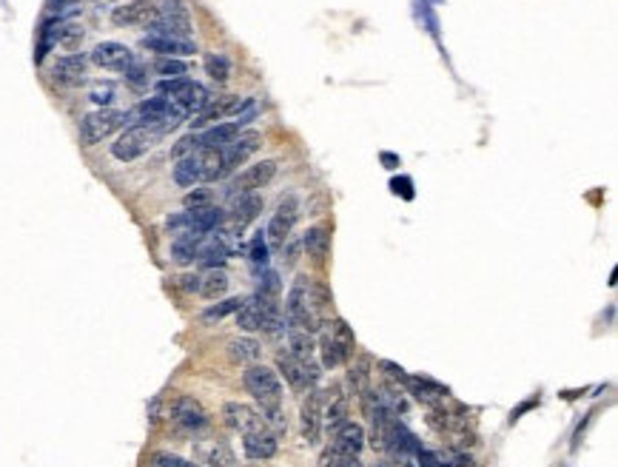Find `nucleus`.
I'll return each mask as SVG.
<instances>
[{
  "label": "nucleus",
  "instance_id": "32",
  "mask_svg": "<svg viewBox=\"0 0 618 467\" xmlns=\"http://www.w3.org/2000/svg\"><path fill=\"white\" fill-rule=\"evenodd\" d=\"M348 419V400L345 393H331V400H328V405H322V422L328 424V428H337L339 422Z\"/></svg>",
  "mask_w": 618,
  "mask_h": 467
},
{
  "label": "nucleus",
  "instance_id": "39",
  "mask_svg": "<svg viewBox=\"0 0 618 467\" xmlns=\"http://www.w3.org/2000/svg\"><path fill=\"white\" fill-rule=\"evenodd\" d=\"M117 98V89L112 86V83H98V86H94L91 89V94H89V100L94 103V106H108V103H112Z\"/></svg>",
  "mask_w": 618,
  "mask_h": 467
},
{
  "label": "nucleus",
  "instance_id": "41",
  "mask_svg": "<svg viewBox=\"0 0 618 467\" xmlns=\"http://www.w3.org/2000/svg\"><path fill=\"white\" fill-rule=\"evenodd\" d=\"M123 75H126V80H129L131 86H146V83H148V77H146V66H143V63H137V60H134V63H131Z\"/></svg>",
  "mask_w": 618,
  "mask_h": 467
},
{
  "label": "nucleus",
  "instance_id": "5",
  "mask_svg": "<svg viewBox=\"0 0 618 467\" xmlns=\"http://www.w3.org/2000/svg\"><path fill=\"white\" fill-rule=\"evenodd\" d=\"M123 126H129L126 112H117V108H98V112H91L80 120V143L98 146Z\"/></svg>",
  "mask_w": 618,
  "mask_h": 467
},
{
  "label": "nucleus",
  "instance_id": "4",
  "mask_svg": "<svg viewBox=\"0 0 618 467\" xmlns=\"http://www.w3.org/2000/svg\"><path fill=\"white\" fill-rule=\"evenodd\" d=\"M148 35L188 37L191 35L188 9L180 4V0H162L160 6H154V15H151V20H148Z\"/></svg>",
  "mask_w": 618,
  "mask_h": 467
},
{
  "label": "nucleus",
  "instance_id": "2",
  "mask_svg": "<svg viewBox=\"0 0 618 467\" xmlns=\"http://www.w3.org/2000/svg\"><path fill=\"white\" fill-rule=\"evenodd\" d=\"M353 331L348 328L345 320H334V322H322L320 328V360H322V368H339L345 365L351 356H353Z\"/></svg>",
  "mask_w": 618,
  "mask_h": 467
},
{
  "label": "nucleus",
  "instance_id": "31",
  "mask_svg": "<svg viewBox=\"0 0 618 467\" xmlns=\"http://www.w3.org/2000/svg\"><path fill=\"white\" fill-rule=\"evenodd\" d=\"M197 291L205 299H219V297L228 291V273L223 268H209V271H205V277H200V288H197Z\"/></svg>",
  "mask_w": 618,
  "mask_h": 467
},
{
  "label": "nucleus",
  "instance_id": "40",
  "mask_svg": "<svg viewBox=\"0 0 618 467\" xmlns=\"http://www.w3.org/2000/svg\"><path fill=\"white\" fill-rule=\"evenodd\" d=\"M151 467H200L197 462H188L183 456H174V453H157Z\"/></svg>",
  "mask_w": 618,
  "mask_h": 467
},
{
  "label": "nucleus",
  "instance_id": "20",
  "mask_svg": "<svg viewBox=\"0 0 618 467\" xmlns=\"http://www.w3.org/2000/svg\"><path fill=\"white\" fill-rule=\"evenodd\" d=\"M320 433H322V393L311 388L308 400L302 402V436H305L311 445H317Z\"/></svg>",
  "mask_w": 618,
  "mask_h": 467
},
{
  "label": "nucleus",
  "instance_id": "6",
  "mask_svg": "<svg viewBox=\"0 0 618 467\" xmlns=\"http://www.w3.org/2000/svg\"><path fill=\"white\" fill-rule=\"evenodd\" d=\"M157 140H160V134L151 126H129L112 143V154L120 162H134V160H140L148 148H154Z\"/></svg>",
  "mask_w": 618,
  "mask_h": 467
},
{
  "label": "nucleus",
  "instance_id": "35",
  "mask_svg": "<svg viewBox=\"0 0 618 467\" xmlns=\"http://www.w3.org/2000/svg\"><path fill=\"white\" fill-rule=\"evenodd\" d=\"M205 72H209L211 80H217V83H226V80L231 77V60L226 58V54H209V58H205Z\"/></svg>",
  "mask_w": 618,
  "mask_h": 467
},
{
  "label": "nucleus",
  "instance_id": "36",
  "mask_svg": "<svg viewBox=\"0 0 618 467\" xmlns=\"http://www.w3.org/2000/svg\"><path fill=\"white\" fill-rule=\"evenodd\" d=\"M249 259L254 265H265L268 263V242H265V231L263 228L254 231V237L249 242Z\"/></svg>",
  "mask_w": 618,
  "mask_h": 467
},
{
  "label": "nucleus",
  "instance_id": "26",
  "mask_svg": "<svg viewBox=\"0 0 618 467\" xmlns=\"http://www.w3.org/2000/svg\"><path fill=\"white\" fill-rule=\"evenodd\" d=\"M202 237H205V234H200V231H183L180 237H177V240L171 242V257H174L180 265L194 263V259H197V249H200Z\"/></svg>",
  "mask_w": 618,
  "mask_h": 467
},
{
  "label": "nucleus",
  "instance_id": "10",
  "mask_svg": "<svg viewBox=\"0 0 618 467\" xmlns=\"http://www.w3.org/2000/svg\"><path fill=\"white\" fill-rule=\"evenodd\" d=\"M259 143H263V134L259 131H240L234 140H231L223 151V166H226V174L237 171L245 160H249L254 151L259 148Z\"/></svg>",
  "mask_w": 618,
  "mask_h": 467
},
{
  "label": "nucleus",
  "instance_id": "24",
  "mask_svg": "<svg viewBox=\"0 0 618 467\" xmlns=\"http://www.w3.org/2000/svg\"><path fill=\"white\" fill-rule=\"evenodd\" d=\"M402 384L408 388V393H414L419 402L431 405V408H436V402L448 393V388H442V384L428 379V376H408Z\"/></svg>",
  "mask_w": 618,
  "mask_h": 467
},
{
  "label": "nucleus",
  "instance_id": "30",
  "mask_svg": "<svg viewBox=\"0 0 618 467\" xmlns=\"http://www.w3.org/2000/svg\"><path fill=\"white\" fill-rule=\"evenodd\" d=\"M259 351H263V345L254 336H240L228 342V356L240 365H254L259 360Z\"/></svg>",
  "mask_w": 618,
  "mask_h": 467
},
{
  "label": "nucleus",
  "instance_id": "8",
  "mask_svg": "<svg viewBox=\"0 0 618 467\" xmlns=\"http://www.w3.org/2000/svg\"><path fill=\"white\" fill-rule=\"evenodd\" d=\"M273 174H277V160H263V162H254L245 171H240L234 180L228 183V197H237V194H254V191L265 188Z\"/></svg>",
  "mask_w": 618,
  "mask_h": 467
},
{
  "label": "nucleus",
  "instance_id": "19",
  "mask_svg": "<svg viewBox=\"0 0 618 467\" xmlns=\"http://www.w3.org/2000/svg\"><path fill=\"white\" fill-rule=\"evenodd\" d=\"M331 447L342 450V453H353V456H360V450L365 447V431L360 422L353 419H345L339 422L337 428L331 431Z\"/></svg>",
  "mask_w": 618,
  "mask_h": 467
},
{
  "label": "nucleus",
  "instance_id": "22",
  "mask_svg": "<svg viewBox=\"0 0 618 467\" xmlns=\"http://www.w3.org/2000/svg\"><path fill=\"white\" fill-rule=\"evenodd\" d=\"M197 462L209 467H237V456L226 442H197L194 445Z\"/></svg>",
  "mask_w": 618,
  "mask_h": 467
},
{
  "label": "nucleus",
  "instance_id": "9",
  "mask_svg": "<svg viewBox=\"0 0 618 467\" xmlns=\"http://www.w3.org/2000/svg\"><path fill=\"white\" fill-rule=\"evenodd\" d=\"M169 416L177 428L186 431V433H197L202 428H209V414H205V408L194 400V396H177V400L171 402Z\"/></svg>",
  "mask_w": 618,
  "mask_h": 467
},
{
  "label": "nucleus",
  "instance_id": "17",
  "mask_svg": "<svg viewBox=\"0 0 618 467\" xmlns=\"http://www.w3.org/2000/svg\"><path fill=\"white\" fill-rule=\"evenodd\" d=\"M242 98H237V94H226V98H211L209 100V106L205 108H200L197 112V120H191V126H209V123H217V120H226V117H231V115H237L240 108H242Z\"/></svg>",
  "mask_w": 618,
  "mask_h": 467
},
{
  "label": "nucleus",
  "instance_id": "25",
  "mask_svg": "<svg viewBox=\"0 0 618 467\" xmlns=\"http://www.w3.org/2000/svg\"><path fill=\"white\" fill-rule=\"evenodd\" d=\"M174 183L180 188H194L202 183V162H200V151L188 157H180L174 166Z\"/></svg>",
  "mask_w": 618,
  "mask_h": 467
},
{
  "label": "nucleus",
  "instance_id": "29",
  "mask_svg": "<svg viewBox=\"0 0 618 467\" xmlns=\"http://www.w3.org/2000/svg\"><path fill=\"white\" fill-rule=\"evenodd\" d=\"M151 15H154V6H148V4H126V6H117L112 12V20L117 26H137V23H148Z\"/></svg>",
  "mask_w": 618,
  "mask_h": 467
},
{
  "label": "nucleus",
  "instance_id": "28",
  "mask_svg": "<svg viewBox=\"0 0 618 467\" xmlns=\"http://www.w3.org/2000/svg\"><path fill=\"white\" fill-rule=\"evenodd\" d=\"M240 131H242V126H237V123H219V126L200 134V146L202 148H226Z\"/></svg>",
  "mask_w": 618,
  "mask_h": 467
},
{
  "label": "nucleus",
  "instance_id": "27",
  "mask_svg": "<svg viewBox=\"0 0 618 467\" xmlns=\"http://www.w3.org/2000/svg\"><path fill=\"white\" fill-rule=\"evenodd\" d=\"M302 249L308 251L311 259H317V263H325L328 251H331V234H328L322 226L308 228L305 237H302Z\"/></svg>",
  "mask_w": 618,
  "mask_h": 467
},
{
  "label": "nucleus",
  "instance_id": "11",
  "mask_svg": "<svg viewBox=\"0 0 618 467\" xmlns=\"http://www.w3.org/2000/svg\"><path fill=\"white\" fill-rule=\"evenodd\" d=\"M91 63L108 68V72H126L134 63V51L123 44H115V40H106V44H98L91 49Z\"/></svg>",
  "mask_w": 618,
  "mask_h": 467
},
{
  "label": "nucleus",
  "instance_id": "33",
  "mask_svg": "<svg viewBox=\"0 0 618 467\" xmlns=\"http://www.w3.org/2000/svg\"><path fill=\"white\" fill-rule=\"evenodd\" d=\"M240 305H242V297H231V299L217 302V305H211L209 311H202V322H219V320H226L228 313H237Z\"/></svg>",
  "mask_w": 618,
  "mask_h": 467
},
{
  "label": "nucleus",
  "instance_id": "38",
  "mask_svg": "<svg viewBox=\"0 0 618 467\" xmlns=\"http://www.w3.org/2000/svg\"><path fill=\"white\" fill-rule=\"evenodd\" d=\"M200 148H202V146H200V134H186V137H180V140L174 143L171 157H174V160H180V157L194 154V151H200Z\"/></svg>",
  "mask_w": 618,
  "mask_h": 467
},
{
  "label": "nucleus",
  "instance_id": "12",
  "mask_svg": "<svg viewBox=\"0 0 618 467\" xmlns=\"http://www.w3.org/2000/svg\"><path fill=\"white\" fill-rule=\"evenodd\" d=\"M288 353L294 356L297 362L308 368V374L313 379H320V365H317V342L311 334L297 331V328H288Z\"/></svg>",
  "mask_w": 618,
  "mask_h": 467
},
{
  "label": "nucleus",
  "instance_id": "14",
  "mask_svg": "<svg viewBox=\"0 0 618 467\" xmlns=\"http://www.w3.org/2000/svg\"><path fill=\"white\" fill-rule=\"evenodd\" d=\"M86 66L89 60L83 54H66V58H58L52 66V80L60 86H80L86 80Z\"/></svg>",
  "mask_w": 618,
  "mask_h": 467
},
{
  "label": "nucleus",
  "instance_id": "23",
  "mask_svg": "<svg viewBox=\"0 0 618 467\" xmlns=\"http://www.w3.org/2000/svg\"><path fill=\"white\" fill-rule=\"evenodd\" d=\"M259 211H263V197L257 194H237L231 197V219H234L237 228H245L251 226L254 219L259 217Z\"/></svg>",
  "mask_w": 618,
  "mask_h": 467
},
{
  "label": "nucleus",
  "instance_id": "7",
  "mask_svg": "<svg viewBox=\"0 0 618 467\" xmlns=\"http://www.w3.org/2000/svg\"><path fill=\"white\" fill-rule=\"evenodd\" d=\"M297 217H299L297 197H291V194L282 197L280 205H277V211H273V217H271L268 228H265V240L273 245V249H285V242H288V237H291V231H294Z\"/></svg>",
  "mask_w": 618,
  "mask_h": 467
},
{
  "label": "nucleus",
  "instance_id": "15",
  "mask_svg": "<svg viewBox=\"0 0 618 467\" xmlns=\"http://www.w3.org/2000/svg\"><path fill=\"white\" fill-rule=\"evenodd\" d=\"M231 257V245L223 237V231H209L197 249V263H202L205 268H219Z\"/></svg>",
  "mask_w": 618,
  "mask_h": 467
},
{
  "label": "nucleus",
  "instance_id": "16",
  "mask_svg": "<svg viewBox=\"0 0 618 467\" xmlns=\"http://www.w3.org/2000/svg\"><path fill=\"white\" fill-rule=\"evenodd\" d=\"M223 419L231 431H237V433H249V431H257V428H263V416H259V410L249 408V405H242V402H226L223 405Z\"/></svg>",
  "mask_w": 618,
  "mask_h": 467
},
{
  "label": "nucleus",
  "instance_id": "43",
  "mask_svg": "<svg viewBox=\"0 0 618 467\" xmlns=\"http://www.w3.org/2000/svg\"><path fill=\"white\" fill-rule=\"evenodd\" d=\"M553 467H567V464H553Z\"/></svg>",
  "mask_w": 618,
  "mask_h": 467
},
{
  "label": "nucleus",
  "instance_id": "42",
  "mask_svg": "<svg viewBox=\"0 0 618 467\" xmlns=\"http://www.w3.org/2000/svg\"><path fill=\"white\" fill-rule=\"evenodd\" d=\"M211 202V191H191V194L186 197V209H200V205H209Z\"/></svg>",
  "mask_w": 618,
  "mask_h": 467
},
{
  "label": "nucleus",
  "instance_id": "13",
  "mask_svg": "<svg viewBox=\"0 0 618 467\" xmlns=\"http://www.w3.org/2000/svg\"><path fill=\"white\" fill-rule=\"evenodd\" d=\"M277 433L268 431L265 424L263 428H257V431H249V433H242V450H245V456L254 459V462H265V459H273L277 456Z\"/></svg>",
  "mask_w": 618,
  "mask_h": 467
},
{
  "label": "nucleus",
  "instance_id": "34",
  "mask_svg": "<svg viewBox=\"0 0 618 467\" xmlns=\"http://www.w3.org/2000/svg\"><path fill=\"white\" fill-rule=\"evenodd\" d=\"M379 396H382L384 408H388L393 416H400V414H405V410H408V400H405V393H402L400 388H396V384H384V388L379 391Z\"/></svg>",
  "mask_w": 618,
  "mask_h": 467
},
{
  "label": "nucleus",
  "instance_id": "1",
  "mask_svg": "<svg viewBox=\"0 0 618 467\" xmlns=\"http://www.w3.org/2000/svg\"><path fill=\"white\" fill-rule=\"evenodd\" d=\"M328 302H331L328 288L313 282L311 277H305V273H299L291 285V291H288V299H285L288 328H297V331H305V334H317L325 322Z\"/></svg>",
  "mask_w": 618,
  "mask_h": 467
},
{
  "label": "nucleus",
  "instance_id": "3",
  "mask_svg": "<svg viewBox=\"0 0 618 467\" xmlns=\"http://www.w3.org/2000/svg\"><path fill=\"white\" fill-rule=\"evenodd\" d=\"M242 384H245V391L257 400L259 414H265V410H273V408H282V382L271 368L249 365L242 374Z\"/></svg>",
  "mask_w": 618,
  "mask_h": 467
},
{
  "label": "nucleus",
  "instance_id": "21",
  "mask_svg": "<svg viewBox=\"0 0 618 467\" xmlns=\"http://www.w3.org/2000/svg\"><path fill=\"white\" fill-rule=\"evenodd\" d=\"M277 368H280V374L285 376V382L299 393H308L313 384H317V379L308 374V368L302 362H297L291 353H280L277 356Z\"/></svg>",
  "mask_w": 618,
  "mask_h": 467
},
{
  "label": "nucleus",
  "instance_id": "37",
  "mask_svg": "<svg viewBox=\"0 0 618 467\" xmlns=\"http://www.w3.org/2000/svg\"><path fill=\"white\" fill-rule=\"evenodd\" d=\"M154 72L162 75V77H186L188 75V66L180 58H157Z\"/></svg>",
  "mask_w": 618,
  "mask_h": 467
},
{
  "label": "nucleus",
  "instance_id": "18",
  "mask_svg": "<svg viewBox=\"0 0 618 467\" xmlns=\"http://www.w3.org/2000/svg\"><path fill=\"white\" fill-rule=\"evenodd\" d=\"M143 49L157 51L160 58H188V54L197 51L194 40H188V37H160V35H146L143 37Z\"/></svg>",
  "mask_w": 618,
  "mask_h": 467
}]
</instances>
